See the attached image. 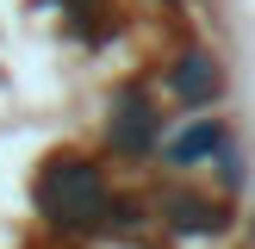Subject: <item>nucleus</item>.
Here are the masks:
<instances>
[{
    "label": "nucleus",
    "mask_w": 255,
    "mask_h": 249,
    "mask_svg": "<svg viewBox=\"0 0 255 249\" xmlns=\"http://www.w3.org/2000/svg\"><path fill=\"white\" fill-rule=\"evenodd\" d=\"M212 149H224V124H218V119H199L193 131H181V137H168V143H162V156H168L174 168H187V162H199V156H212Z\"/></svg>",
    "instance_id": "20e7f679"
},
{
    "label": "nucleus",
    "mask_w": 255,
    "mask_h": 249,
    "mask_svg": "<svg viewBox=\"0 0 255 249\" xmlns=\"http://www.w3.org/2000/svg\"><path fill=\"white\" fill-rule=\"evenodd\" d=\"M44 206H56L62 218L87 224L106 212V181H100V168H81V162H69V168H50L44 174Z\"/></svg>",
    "instance_id": "f257e3e1"
},
{
    "label": "nucleus",
    "mask_w": 255,
    "mask_h": 249,
    "mask_svg": "<svg viewBox=\"0 0 255 249\" xmlns=\"http://www.w3.org/2000/svg\"><path fill=\"white\" fill-rule=\"evenodd\" d=\"M218 62H206V56H187L181 69H168V94L181 100V106H212L218 100Z\"/></svg>",
    "instance_id": "7ed1b4c3"
},
{
    "label": "nucleus",
    "mask_w": 255,
    "mask_h": 249,
    "mask_svg": "<svg viewBox=\"0 0 255 249\" xmlns=\"http://www.w3.org/2000/svg\"><path fill=\"white\" fill-rule=\"evenodd\" d=\"M156 137H162L156 106H149L137 87H125V94L112 100V143H119V149H149Z\"/></svg>",
    "instance_id": "f03ea898"
}]
</instances>
